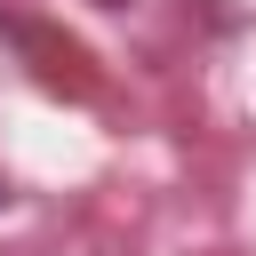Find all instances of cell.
Wrapping results in <instances>:
<instances>
[{"label": "cell", "mask_w": 256, "mask_h": 256, "mask_svg": "<svg viewBox=\"0 0 256 256\" xmlns=\"http://www.w3.org/2000/svg\"><path fill=\"white\" fill-rule=\"evenodd\" d=\"M0 208H8V184H0Z\"/></svg>", "instance_id": "obj_2"}, {"label": "cell", "mask_w": 256, "mask_h": 256, "mask_svg": "<svg viewBox=\"0 0 256 256\" xmlns=\"http://www.w3.org/2000/svg\"><path fill=\"white\" fill-rule=\"evenodd\" d=\"M96 8H128V0H96Z\"/></svg>", "instance_id": "obj_1"}]
</instances>
